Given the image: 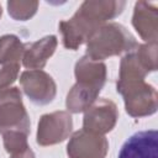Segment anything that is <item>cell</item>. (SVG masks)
Listing matches in <instances>:
<instances>
[{
  "mask_svg": "<svg viewBox=\"0 0 158 158\" xmlns=\"http://www.w3.org/2000/svg\"><path fill=\"white\" fill-rule=\"evenodd\" d=\"M125 86L128 88L126 96L127 112L132 116L151 115L157 110V93L153 86L144 84L141 78H127Z\"/></svg>",
  "mask_w": 158,
  "mask_h": 158,
  "instance_id": "1",
  "label": "cell"
},
{
  "mask_svg": "<svg viewBox=\"0 0 158 158\" xmlns=\"http://www.w3.org/2000/svg\"><path fill=\"white\" fill-rule=\"evenodd\" d=\"M157 7L152 4L147 2H137L135 16H133V26L137 32H139L141 37L148 43L157 42Z\"/></svg>",
  "mask_w": 158,
  "mask_h": 158,
  "instance_id": "3",
  "label": "cell"
},
{
  "mask_svg": "<svg viewBox=\"0 0 158 158\" xmlns=\"http://www.w3.org/2000/svg\"><path fill=\"white\" fill-rule=\"evenodd\" d=\"M158 132L156 130L141 131L132 135L122 146L118 158H157Z\"/></svg>",
  "mask_w": 158,
  "mask_h": 158,
  "instance_id": "2",
  "label": "cell"
}]
</instances>
